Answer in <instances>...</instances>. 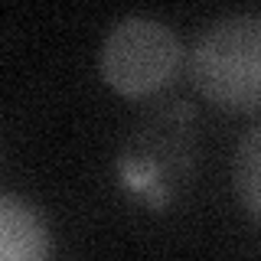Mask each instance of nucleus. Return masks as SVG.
Masks as SVG:
<instances>
[{
    "label": "nucleus",
    "mask_w": 261,
    "mask_h": 261,
    "mask_svg": "<svg viewBox=\"0 0 261 261\" xmlns=\"http://www.w3.org/2000/svg\"><path fill=\"white\" fill-rule=\"evenodd\" d=\"M193 85L225 111H261V16L235 13L209 23L190 53Z\"/></svg>",
    "instance_id": "f257e3e1"
},
{
    "label": "nucleus",
    "mask_w": 261,
    "mask_h": 261,
    "mask_svg": "<svg viewBox=\"0 0 261 261\" xmlns=\"http://www.w3.org/2000/svg\"><path fill=\"white\" fill-rule=\"evenodd\" d=\"M235 193L251 219L261 222V124L251 127L235 147Z\"/></svg>",
    "instance_id": "20e7f679"
},
{
    "label": "nucleus",
    "mask_w": 261,
    "mask_h": 261,
    "mask_svg": "<svg viewBox=\"0 0 261 261\" xmlns=\"http://www.w3.org/2000/svg\"><path fill=\"white\" fill-rule=\"evenodd\" d=\"M183 62L176 33L150 16H124L108 30L98 53V69L118 95L144 98L170 85Z\"/></svg>",
    "instance_id": "f03ea898"
},
{
    "label": "nucleus",
    "mask_w": 261,
    "mask_h": 261,
    "mask_svg": "<svg viewBox=\"0 0 261 261\" xmlns=\"http://www.w3.org/2000/svg\"><path fill=\"white\" fill-rule=\"evenodd\" d=\"M0 261H49L46 222L13 193L0 196Z\"/></svg>",
    "instance_id": "7ed1b4c3"
}]
</instances>
